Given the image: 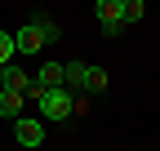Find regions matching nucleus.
Returning <instances> with one entry per match:
<instances>
[{"mask_svg": "<svg viewBox=\"0 0 160 151\" xmlns=\"http://www.w3.org/2000/svg\"><path fill=\"white\" fill-rule=\"evenodd\" d=\"M36 102H40V116H45V120H67L71 111H76V102H71L67 89H45Z\"/></svg>", "mask_w": 160, "mask_h": 151, "instance_id": "obj_1", "label": "nucleus"}, {"mask_svg": "<svg viewBox=\"0 0 160 151\" xmlns=\"http://www.w3.org/2000/svg\"><path fill=\"white\" fill-rule=\"evenodd\" d=\"M27 22H31V27L40 31V40H45V45H58V40H62V27L53 22V13L36 9V13H27Z\"/></svg>", "mask_w": 160, "mask_h": 151, "instance_id": "obj_2", "label": "nucleus"}, {"mask_svg": "<svg viewBox=\"0 0 160 151\" xmlns=\"http://www.w3.org/2000/svg\"><path fill=\"white\" fill-rule=\"evenodd\" d=\"M13 138L22 142V147H40V142H45V124H40V120H27V116H18V120H13Z\"/></svg>", "mask_w": 160, "mask_h": 151, "instance_id": "obj_3", "label": "nucleus"}, {"mask_svg": "<svg viewBox=\"0 0 160 151\" xmlns=\"http://www.w3.org/2000/svg\"><path fill=\"white\" fill-rule=\"evenodd\" d=\"M13 49H18V53H40V49H45V40H40V31L27 22L22 31H13Z\"/></svg>", "mask_w": 160, "mask_h": 151, "instance_id": "obj_4", "label": "nucleus"}, {"mask_svg": "<svg viewBox=\"0 0 160 151\" xmlns=\"http://www.w3.org/2000/svg\"><path fill=\"white\" fill-rule=\"evenodd\" d=\"M36 85H40V89H62V85H67L62 62H45V67H40V76H36Z\"/></svg>", "mask_w": 160, "mask_h": 151, "instance_id": "obj_5", "label": "nucleus"}, {"mask_svg": "<svg viewBox=\"0 0 160 151\" xmlns=\"http://www.w3.org/2000/svg\"><path fill=\"white\" fill-rule=\"evenodd\" d=\"M93 13H98V22H120L125 18V0H98Z\"/></svg>", "mask_w": 160, "mask_h": 151, "instance_id": "obj_6", "label": "nucleus"}, {"mask_svg": "<svg viewBox=\"0 0 160 151\" xmlns=\"http://www.w3.org/2000/svg\"><path fill=\"white\" fill-rule=\"evenodd\" d=\"M0 116H5V120H18V116H22V93L0 89Z\"/></svg>", "mask_w": 160, "mask_h": 151, "instance_id": "obj_7", "label": "nucleus"}, {"mask_svg": "<svg viewBox=\"0 0 160 151\" xmlns=\"http://www.w3.org/2000/svg\"><path fill=\"white\" fill-rule=\"evenodd\" d=\"M85 93H107V71H102V67H89V76H85Z\"/></svg>", "mask_w": 160, "mask_h": 151, "instance_id": "obj_8", "label": "nucleus"}, {"mask_svg": "<svg viewBox=\"0 0 160 151\" xmlns=\"http://www.w3.org/2000/svg\"><path fill=\"white\" fill-rule=\"evenodd\" d=\"M62 76H67V85H76V89H85V76H89V62H67V67H62Z\"/></svg>", "mask_w": 160, "mask_h": 151, "instance_id": "obj_9", "label": "nucleus"}, {"mask_svg": "<svg viewBox=\"0 0 160 151\" xmlns=\"http://www.w3.org/2000/svg\"><path fill=\"white\" fill-rule=\"evenodd\" d=\"M13 53H18V49H13V31H0V67L13 62Z\"/></svg>", "mask_w": 160, "mask_h": 151, "instance_id": "obj_10", "label": "nucleus"}, {"mask_svg": "<svg viewBox=\"0 0 160 151\" xmlns=\"http://www.w3.org/2000/svg\"><path fill=\"white\" fill-rule=\"evenodd\" d=\"M142 13H147V5H142V0H125V18H120V22H138Z\"/></svg>", "mask_w": 160, "mask_h": 151, "instance_id": "obj_11", "label": "nucleus"}, {"mask_svg": "<svg viewBox=\"0 0 160 151\" xmlns=\"http://www.w3.org/2000/svg\"><path fill=\"white\" fill-rule=\"evenodd\" d=\"M120 31H125V22H102V36H107V40H116Z\"/></svg>", "mask_w": 160, "mask_h": 151, "instance_id": "obj_12", "label": "nucleus"}]
</instances>
